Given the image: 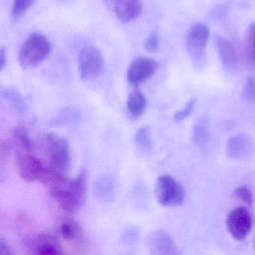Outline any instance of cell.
<instances>
[{"mask_svg":"<svg viewBox=\"0 0 255 255\" xmlns=\"http://www.w3.org/2000/svg\"><path fill=\"white\" fill-rule=\"evenodd\" d=\"M147 100L142 92L135 90L128 97V109L132 117H141L147 108Z\"/></svg>","mask_w":255,"mask_h":255,"instance_id":"obj_15","label":"cell"},{"mask_svg":"<svg viewBox=\"0 0 255 255\" xmlns=\"http://www.w3.org/2000/svg\"><path fill=\"white\" fill-rule=\"evenodd\" d=\"M17 164L20 175L26 181L35 182L47 184L51 178V170L38 158L35 157L27 150H19L17 153Z\"/></svg>","mask_w":255,"mask_h":255,"instance_id":"obj_4","label":"cell"},{"mask_svg":"<svg viewBox=\"0 0 255 255\" xmlns=\"http://www.w3.org/2000/svg\"><path fill=\"white\" fill-rule=\"evenodd\" d=\"M14 136L19 145L23 148V150L31 151L32 148V141L28 135L26 129L23 127H17L13 131Z\"/></svg>","mask_w":255,"mask_h":255,"instance_id":"obj_21","label":"cell"},{"mask_svg":"<svg viewBox=\"0 0 255 255\" xmlns=\"http://www.w3.org/2000/svg\"><path fill=\"white\" fill-rule=\"evenodd\" d=\"M13 255L11 248L8 246V243L3 240H0V255Z\"/></svg>","mask_w":255,"mask_h":255,"instance_id":"obj_28","label":"cell"},{"mask_svg":"<svg viewBox=\"0 0 255 255\" xmlns=\"http://www.w3.org/2000/svg\"><path fill=\"white\" fill-rule=\"evenodd\" d=\"M135 142L141 148H150L151 146L150 139V129L147 125L141 127L135 134Z\"/></svg>","mask_w":255,"mask_h":255,"instance_id":"obj_22","label":"cell"},{"mask_svg":"<svg viewBox=\"0 0 255 255\" xmlns=\"http://www.w3.org/2000/svg\"><path fill=\"white\" fill-rule=\"evenodd\" d=\"M210 37V31L204 24L194 25L186 35V48L195 66L198 68L204 65L206 48Z\"/></svg>","mask_w":255,"mask_h":255,"instance_id":"obj_6","label":"cell"},{"mask_svg":"<svg viewBox=\"0 0 255 255\" xmlns=\"http://www.w3.org/2000/svg\"><path fill=\"white\" fill-rule=\"evenodd\" d=\"M35 253L39 255H62L60 243L51 235L41 234L34 243Z\"/></svg>","mask_w":255,"mask_h":255,"instance_id":"obj_14","label":"cell"},{"mask_svg":"<svg viewBox=\"0 0 255 255\" xmlns=\"http://www.w3.org/2000/svg\"><path fill=\"white\" fill-rule=\"evenodd\" d=\"M158 67L157 62L151 58H137L129 65L127 74L128 81L134 86H138L153 77Z\"/></svg>","mask_w":255,"mask_h":255,"instance_id":"obj_10","label":"cell"},{"mask_svg":"<svg viewBox=\"0 0 255 255\" xmlns=\"http://www.w3.org/2000/svg\"><path fill=\"white\" fill-rule=\"evenodd\" d=\"M107 8L120 21L129 23L136 19L142 11V0H103Z\"/></svg>","mask_w":255,"mask_h":255,"instance_id":"obj_9","label":"cell"},{"mask_svg":"<svg viewBox=\"0 0 255 255\" xmlns=\"http://www.w3.org/2000/svg\"><path fill=\"white\" fill-rule=\"evenodd\" d=\"M125 239V242H133L134 240L136 239V234L134 232L133 230H129V233L125 234V237H123Z\"/></svg>","mask_w":255,"mask_h":255,"instance_id":"obj_30","label":"cell"},{"mask_svg":"<svg viewBox=\"0 0 255 255\" xmlns=\"http://www.w3.org/2000/svg\"><path fill=\"white\" fill-rule=\"evenodd\" d=\"M50 41L42 34L32 33L25 41L19 54V61L23 68L38 66L51 52Z\"/></svg>","mask_w":255,"mask_h":255,"instance_id":"obj_3","label":"cell"},{"mask_svg":"<svg viewBox=\"0 0 255 255\" xmlns=\"http://www.w3.org/2000/svg\"><path fill=\"white\" fill-rule=\"evenodd\" d=\"M50 193L65 213L78 211L86 200V174L83 171L76 178L68 180L60 177L49 185Z\"/></svg>","mask_w":255,"mask_h":255,"instance_id":"obj_1","label":"cell"},{"mask_svg":"<svg viewBox=\"0 0 255 255\" xmlns=\"http://www.w3.org/2000/svg\"><path fill=\"white\" fill-rule=\"evenodd\" d=\"M5 98L11 102V104L14 105V107L17 109V110L22 111L25 107L24 101L22 99L21 97L18 95L17 92L14 90H8L5 92Z\"/></svg>","mask_w":255,"mask_h":255,"instance_id":"obj_26","label":"cell"},{"mask_svg":"<svg viewBox=\"0 0 255 255\" xmlns=\"http://www.w3.org/2000/svg\"><path fill=\"white\" fill-rule=\"evenodd\" d=\"M243 99L249 104H255V77L249 76L243 89Z\"/></svg>","mask_w":255,"mask_h":255,"instance_id":"obj_23","label":"cell"},{"mask_svg":"<svg viewBox=\"0 0 255 255\" xmlns=\"http://www.w3.org/2000/svg\"><path fill=\"white\" fill-rule=\"evenodd\" d=\"M36 0H14L11 10V14L14 19L23 17L28 10L34 5Z\"/></svg>","mask_w":255,"mask_h":255,"instance_id":"obj_20","label":"cell"},{"mask_svg":"<svg viewBox=\"0 0 255 255\" xmlns=\"http://www.w3.org/2000/svg\"><path fill=\"white\" fill-rule=\"evenodd\" d=\"M145 50L149 53H156L159 50V39L156 34H152L144 42Z\"/></svg>","mask_w":255,"mask_h":255,"instance_id":"obj_27","label":"cell"},{"mask_svg":"<svg viewBox=\"0 0 255 255\" xmlns=\"http://www.w3.org/2000/svg\"><path fill=\"white\" fill-rule=\"evenodd\" d=\"M78 68L83 80H92L101 75L104 68V59L101 52L95 47H83L79 53Z\"/></svg>","mask_w":255,"mask_h":255,"instance_id":"obj_7","label":"cell"},{"mask_svg":"<svg viewBox=\"0 0 255 255\" xmlns=\"http://www.w3.org/2000/svg\"><path fill=\"white\" fill-rule=\"evenodd\" d=\"M81 225L74 220H68L61 225V234L67 241L78 240L83 236Z\"/></svg>","mask_w":255,"mask_h":255,"instance_id":"obj_17","label":"cell"},{"mask_svg":"<svg viewBox=\"0 0 255 255\" xmlns=\"http://www.w3.org/2000/svg\"><path fill=\"white\" fill-rule=\"evenodd\" d=\"M155 194L162 206L177 207L184 202L186 192L181 183L168 174L159 176L156 180Z\"/></svg>","mask_w":255,"mask_h":255,"instance_id":"obj_5","label":"cell"},{"mask_svg":"<svg viewBox=\"0 0 255 255\" xmlns=\"http://www.w3.org/2000/svg\"><path fill=\"white\" fill-rule=\"evenodd\" d=\"M225 225L231 237L237 241H242L250 232L252 216L245 207H236L228 213Z\"/></svg>","mask_w":255,"mask_h":255,"instance_id":"obj_8","label":"cell"},{"mask_svg":"<svg viewBox=\"0 0 255 255\" xmlns=\"http://www.w3.org/2000/svg\"><path fill=\"white\" fill-rule=\"evenodd\" d=\"M246 43L247 46L245 48L243 56L248 65L255 67V22H252L248 27Z\"/></svg>","mask_w":255,"mask_h":255,"instance_id":"obj_16","label":"cell"},{"mask_svg":"<svg viewBox=\"0 0 255 255\" xmlns=\"http://www.w3.org/2000/svg\"><path fill=\"white\" fill-rule=\"evenodd\" d=\"M214 41L224 68L228 71L235 70L238 62V56L234 46L219 35H215Z\"/></svg>","mask_w":255,"mask_h":255,"instance_id":"obj_13","label":"cell"},{"mask_svg":"<svg viewBox=\"0 0 255 255\" xmlns=\"http://www.w3.org/2000/svg\"><path fill=\"white\" fill-rule=\"evenodd\" d=\"M234 196L246 205L250 206L253 204V195L252 191L246 186H240L237 187L234 192Z\"/></svg>","mask_w":255,"mask_h":255,"instance_id":"obj_24","label":"cell"},{"mask_svg":"<svg viewBox=\"0 0 255 255\" xmlns=\"http://www.w3.org/2000/svg\"><path fill=\"white\" fill-rule=\"evenodd\" d=\"M58 177H61V176H58ZM62 177H67V176H62ZM55 178H56V177H55ZM55 178H54V179H55ZM54 179H53V180H54ZM53 180H52V181H53ZM52 181H51V182H52ZM51 182H50V183H51ZM50 183H49V184H50ZM49 184H48V185H49ZM48 185H47V186H48Z\"/></svg>","mask_w":255,"mask_h":255,"instance_id":"obj_31","label":"cell"},{"mask_svg":"<svg viewBox=\"0 0 255 255\" xmlns=\"http://www.w3.org/2000/svg\"></svg>","mask_w":255,"mask_h":255,"instance_id":"obj_32","label":"cell"},{"mask_svg":"<svg viewBox=\"0 0 255 255\" xmlns=\"http://www.w3.org/2000/svg\"><path fill=\"white\" fill-rule=\"evenodd\" d=\"M6 50L3 47L0 52V69H1V71H2L3 68H5V65H6Z\"/></svg>","mask_w":255,"mask_h":255,"instance_id":"obj_29","label":"cell"},{"mask_svg":"<svg viewBox=\"0 0 255 255\" xmlns=\"http://www.w3.org/2000/svg\"><path fill=\"white\" fill-rule=\"evenodd\" d=\"M255 150L253 141L249 135L239 134L231 137L226 145V153L234 159H244L249 157Z\"/></svg>","mask_w":255,"mask_h":255,"instance_id":"obj_12","label":"cell"},{"mask_svg":"<svg viewBox=\"0 0 255 255\" xmlns=\"http://www.w3.org/2000/svg\"><path fill=\"white\" fill-rule=\"evenodd\" d=\"M95 194L100 199L107 201L113 195V183L108 177H103L95 185Z\"/></svg>","mask_w":255,"mask_h":255,"instance_id":"obj_19","label":"cell"},{"mask_svg":"<svg viewBox=\"0 0 255 255\" xmlns=\"http://www.w3.org/2000/svg\"><path fill=\"white\" fill-rule=\"evenodd\" d=\"M147 249L153 255H175L177 246L172 237L164 231H155L147 237Z\"/></svg>","mask_w":255,"mask_h":255,"instance_id":"obj_11","label":"cell"},{"mask_svg":"<svg viewBox=\"0 0 255 255\" xmlns=\"http://www.w3.org/2000/svg\"><path fill=\"white\" fill-rule=\"evenodd\" d=\"M195 106V99L190 100L183 108L176 112L174 116V121L177 122H180L187 119V118L192 114Z\"/></svg>","mask_w":255,"mask_h":255,"instance_id":"obj_25","label":"cell"},{"mask_svg":"<svg viewBox=\"0 0 255 255\" xmlns=\"http://www.w3.org/2000/svg\"><path fill=\"white\" fill-rule=\"evenodd\" d=\"M208 137V122L207 119H200L194 125L192 130V138L194 143L198 145H202L207 141Z\"/></svg>","mask_w":255,"mask_h":255,"instance_id":"obj_18","label":"cell"},{"mask_svg":"<svg viewBox=\"0 0 255 255\" xmlns=\"http://www.w3.org/2000/svg\"><path fill=\"white\" fill-rule=\"evenodd\" d=\"M44 152L53 172L66 176L71 161L69 144L63 137L50 133L44 138Z\"/></svg>","mask_w":255,"mask_h":255,"instance_id":"obj_2","label":"cell"}]
</instances>
